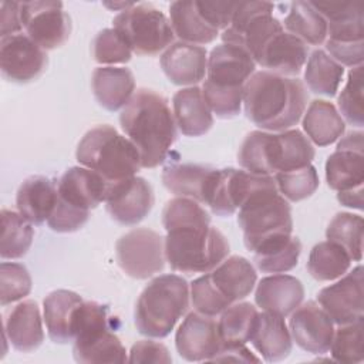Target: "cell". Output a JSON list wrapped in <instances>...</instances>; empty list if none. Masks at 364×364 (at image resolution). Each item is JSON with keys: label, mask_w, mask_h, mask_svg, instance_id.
I'll use <instances>...</instances> for the list:
<instances>
[{"label": "cell", "mask_w": 364, "mask_h": 364, "mask_svg": "<svg viewBox=\"0 0 364 364\" xmlns=\"http://www.w3.org/2000/svg\"><path fill=\"white\" fill-rule=\"evenodd\" d=\"M82 297L75 291L58 289L43 300V318L51 341L65 344L74 340V323Z\"/></svg>", "instance_id": "obj_22"}, {"label": "cell", "mask_w": 364, "mask_h": 364, "mask_svg": "<svg viewBox=\"0 0 364 364\" xmlns=\"http://www.w3.org/2000/svg\"><path fill=\"white\" fill-rule=\"evenodd\" d=\"M280 142V169L279 172L307 166L314 159L316 151L310 139L299 129L277 132Z\"/></svg>", "instance_id": "obj_41"}, {"label": "cell", "mask_w": 364, "mask_h": 364, "mask_svg": "<svg viewBox=\"0 0 364 364\" xmlns=\"http://www.w3.org/2000/svg\"><path fill=\"white\" fill-rule=\"evenodd\" d=\"M198 10L202 17L216 30H225L229 27L237 1H196Z\"/></svg>", "instance_id": "obj_50"}, {"label": "cell", "mask_w": 364, "mask_h": 364, "mask_svg": "<svg viewBox=\"0 0 364 364\" xmlns=\"http://www.w3.org/2000/svg\"><path fill=\"white\" fill-rule=\"evenodd\" d=\"M301 253V243L297 236H287L284 239L269 243L260 250L255 252V263L259 270L264 273H286L297 266Z\"/></svg>", "instance_id": "obj_38"}, {"label": "cell", "mask_w": 364, "mask_h": 364, "mask_svg": "<svg viewBox=\"0 0 364 364\" xmlns=\"http://www.w3.org/2000/svg\"><path fill=\"white\" fill-rule=\"evenodd\" d=\"M31 286V276L26 266L14 262L0 264V304L3 307L28 296Z\"/></svg>", "instance_id": "obj_46"}, {"label": "cell", "mask_w": 364, "mask_h": 364, "mask_svg": "<svg viewBox=\"0 0 364 364\" xmlns=\"http://www.w3.org/2000/svg\"><path fill=\"white\" fill-rule=\"evenodd\" d=\"M307 91L299 78L256 71L243 85L246 117L262 131L280 132L294 127L307 107Z\"/></svg>", "instance_id": "obj_2"}, {"label": "cell", "mask_w": 364, "mask_h": 364, "mask_svg": "<svg viewBox=\"0 0 364 364\" xmlns=\"http://www.w3.org/2000/svg\"><path fill=\"white\" fill-rule=\"evenodd\" d=\"M200 90L209 109L218 118L229 119L240 112L243 101V87L218 85L209 80H205Z\"/></svg>", "instance_id": "obj_44"}, {"label": "cell", "mask_w": 364, "mask_h": 364, "mask_svg": "<svg viewBox=\"0 0 364 364\" xmlns=\"http://www.w3.org/2000/svg\"><path fill=\"white\" fill-rule=\"evenodd\" d=\"M75 158L80 165L95 171L109 183L135 176L142 168L135 145L108 124L85 132L78 142Z\"/></svg>", "instance_id": "obj_5"}, {"label": "cell", "mask_w": 364, "mask_h": 364, "mask_svg": "<svg viewBox=\"0 0 364 364\" xmlns=\"http://www.w3.org/2000/svg\"><path fill=\"white\" fill-rule=\"evenodd\" d=\"M343 74V65L323 50H314L306 61L304 81L314 94L334 97L341 84Z\"/></svg>", "instance_id": "obj_35"}, {"label": "cell", "mask_w": 364, "mask_h": 364, "mask_svg": "<svg viewBox=\"0 0 364 364\" xmlns=\"http://www.w3.org/2000/svg\"><path fill=\"white\" fill-rule=\"evenodd\" d=\"M229 242L210 223H195L166 232L165 259L172 270L193 274L208 273L229 255Z\"/></svg>", "instance_id": "obj_4"}, {"label": "cell", "mask_w": 364, "mask_h": 364, "mask_svg": "<svg viewBox=\"0 0 364 364\" xmlns=\"http://www.w3.org/2000/svg\"><path fill=\"white\" fill-rule=\"evenodd\" d=\"M20 11L27 36L43 50L58 48L70 38L71 18L61 1H23Z\"/></svg>", "instance_id": "obj_10"}, {"label": "cell", "mask_w": 364, "mask_h": 364, "mask_svg": "<svg viewBox=\"0 0 364 364\" xmlns=\"http://www.w3.org/2000/svg\"><path fill=\"white\" fill-rule=\"evenodd\" d=\"M43 320L38 304L34 300H23L4 314L3 334L17 351L31 353L44 341Z\"/></svg>", "instance_id": "obj_20"}, {"label": "cell", "mask_w": 364, "mask_h": 364, "mask_svg": "<svg viewBox=\"0 0 364 364\" xmlns=\"http://www.w3.org/2000/svg\"><path fill=\"white\" fill-rule=\"evenodd\" d=\"M274 182L279 193L291 202L310 198L320 183L317 171L311 164L299 169L276 172Z\"/></svg>", "instance_id": "obj_42"}, {"label": "cell", "mask_w": 364, "mask_h": 364, "mask_svg": "<svg viewBox=\"0 0 364 364\" xmlns=\"http://www.w3.org/2000/svg\"><path fill=\"white\" fill-rule=\"evenodd\" d=\"M326 179L330 189L337 192L363 186L364 155L361 152L336 149L327 158Z\"/></svg>", "instance_id": "obj_33"}, {"label": "cell", "mask_w": 364, "mask_h": 364, "mask_svg": "<svg viewBox=\"0 0 364 364\" xmlns=\"http://www.w3.org/2000/svg\"><path fill=\"white\" fill-rule=\"evenodd\" d=\"M131 48L115 28L101 30L92 41V57L98 64H125L131 60Z\"/></svg>", "instance_id": "obj_47"}, {"label": "cell", "mask_w": 364, "mask_h": 364, "mask_svg": "<svg viewBox=\"0 0 364 364\" xmlns=\"http://www.w3.org/2000/svg\"><path fill=\"white\" fill-rule=\"evenodd\" d=\"M307 55L309 47L282 28L269 37L253 60L256 64L267 68L266 71L291 77L300 74L301 68L306 65Z\"/></svg>", "instance_id": "obj_16"}, {"label": "cell", "mask_w": 364, "mask_h": 364, "mask_svg": "<svg viewBox=\"0 0 364 364\" xmlns=\"http://www.w3.org/2000/svg\"><path fill=\"white\" fill-rule=\"evenodd\" d=\"M191 299L195 311L210 317L220 314L230 306V303L215 287L208 273L191 283Z\"/></svg>", "instance_id": "obj_48"}, {"label": "cell", "mask_w": 364, "mask_h": 364, "mask_svg": "<svg viewBox=\"0 0 364 364\" xmlns=\"http://www.w3.org/2000/svg\"><path fill=\"white\" fill-rule=\"evenodd\" d=\"M289 330L293 341L304 351L324 354L328 351L334 323L318 303L310 300L290 313Z\"/></svg>", "instance_id": "obj_15"}, {"label": "cell", "mask_w": 364, "mask_h": 364, "mask_svg": "<svg viewBox=\"0 0 364 364\" xmlns=\"http://www.w3.org/2000/svg\"><path fill=\"white\" fill-rule=\"evenodd\" d=\"M324 44L328 55L334 61H337L340 65H348L351 68L357 65H363L364 41L341 43V41L326 40Z\"/></svg>", "instance_id": "obj_51"}, {"label": "cell", "mask_w": 364, "mask_h": 364, "mask_svg": "<svg viewBox=\"0 0 364 364\" xmlns=\"http://www.w3.org/2000/svg\"><path fill=\"white\" fill-rule=\"evenodd\" d=\"M121 270L138 280L162 272L165 266V237L148 228H136L122 235L115 245Z\"/></svg>", "instance_id": "obj_9"}, {"label": "cell", "mask_w": 364, "mask_h": 364, "mask_svg": "<svg viewBox=\"0 0 364 364\" xmlns=\"http://www.w3.org/2000/svg\"><path fill=\"white\" fill-rule=\"evenodd\" d=\"M119 124L138 149L142 168H156L165 162L176 141V122L162 94L138 88L122 108Z\"/></svg>", "instance_id": "obj_1"}, {"label": "cell", "mask_w": 364, "mask_h": 364, "mask_svg": "<svg viewBox=\"0 0 364 364\" xmlns=\"http://www.w3.org/2000/svg\"><path fill=\"white\" fill-rule=\"evenodd\" d=\"M351 259L348 253L337 243L324 240L311 249L307 260L310 276L318 282H331L340 279L348 272Z\"/></svg>", "instance_id": "obj_34"}, {"label": "cell", "mask_w": 364, "mask_h": 364, "mask_svg": "<svg viewBox=\"0 0 364 364\" xmlns=\"http://www.w3.org/2000/svg\"><path fill=\"white\" fill-rule=\"evenodd\" d=\"M222 343L218 321L198 311L189 313L175 334L176 351L186 361H212Z\"/></svg>", "instance_id": "obj_14"}, {"label": "cell", "mask_w": 364, "mask_h": 364, "mask_svg": "<svg viewBox=\"0 0 364 364\" xmlns=\"http://www.w3.org/2000/svg\"><path fill=\"white\" fill-rule=\"evenodd\" d=\"M338 114L350 125L361 128L364 125L363 108V65L353 67L348 71L347 82L337 98Z\"/></svg>", "instance_id": "obj_43"}, {"label": "cell", "mask_w": 364, "mask_h": 364, "mask_svg": "<svg viewBox=\"0 0 364 364\" xmlns=\"http://www.w3.org/2000/svg\"><path fill=\"white\" fill-rule=\"evenodd\" d=\"M189 306V284L178 274H161L141 291L134 313L136 330L152 338L166 337Z\"/></svg>", "instance_id": "obj_3"}, {"label": "cell", "mask_w": 364, "mask_h": 364, "mask_svg": "<svg viewBox=\"0 0 364 364\" xmlns=\"http://www.w3.org/2000/svg\"><path fill=\"white\" fill-rule=\"evenodd\" d=\"M257 317V309L247 301H236L226 307L218 320L222 341L239 344H246L250 341Z\"/></svg>", "instance_id": "obj_37"}, {"label": "cell", "mask_w": 364, "mask_h": 364, "mask_svg": "<svg viewBox=\"0 0 364 364\" xmlns=\"http://www.w3.org/2000/svg\"><path fill=\"white\" fill-rule=\"evenodd\" d=\"M1 240L0 256L3 259L23 257L34 237L33 223L16 210L1 209Z\"/></svg>", "instance_id": "obj_36"}, {"label": "cell", "mask_w": 364, "mask_h": 364, "mask_svg": "<svg viewBox=\"0 0 364 364\" xmlns=\"http://www.w3.org/2000/svg\"><path fill=\"white\" fill-rule=\"evenodd\" d=\"M215 171L199 164H171L162 171V183L176 196L206 205Z\"/></svg>", "instance_id": "obj_26"}, {"label": "cell", "mask_w": 364, "mask_h": 364, "mask_svg": "<svg viewBox=\"0 0 364 364\" xmlns=\"http://www.w3.org/2000/svg\"><path fill=\"white\" fill-rule=\"evenodd\" d=\"M237 223L246 249L253 253L293 232L290 205L276 185L255 192L239 208Z\"/></svg>", "instance_id": "obj_6"}, {"label": "cell", "mask_w": 364, "mask_h": 364, "mask_svg": "<svg viewBox=\"0 0 364 364\" xmlns=\"http://www.w3.org/2000/svg\"><path fill=\"white\" fill-rule=\"evenodd\" d=\"M250 341L260 357L267 363L287 358L293 346V338L284 317L270 311L259 313Z\"/></svg>", "instance_id": "obj_27"}, {"label": "cell", "mask_w": 364, "mask_h": 364, "mask_svg": "<svg viewBox=\"0 0 364 364\" xmlns=\"http://www.w3.org/2000/svg\"><path fill=\"white\" fill-rule=\"evenodd\" d=\"M283 28L306 46H320L327 38V23L310 1H293L284 17Z\"/></svg>", "instance_id": "obj_32"}, {"label": "cell", "mask_w": 364, "mask_h": 364, "mask_svg": "<svg viewBox=\"0 0 364 364\" xmlns=\"http://www.w3.org/2000/svg\"><path fill=\"white\" fill-rule=\"evenodd\" d=\"M363 266H355L336 283L321 289L317 303L328 314L334 324H346L363 317L364 289Z\"/></svg>", "instance_id": "obj_13"}, {"label": "cell", "mask_w": 364, "mask_h": 364, "mask_svg": "<svg viewBox=\"0 0 364 364\" xmlns=\"http://www.w3.org/2000/svg\"><path fill=\"white\" fill-rule=\"evenodd\" d=\"M161 67L172 84L193 87L206 75L208 53L200 46L176 41L162 53Z\"/></svg>", "instance_id": "obj_18"}, {"label": "cell", "mask_w": 364, "mask_h": 364, "mask_svg": "<svg viewBox=\"0 0 364 364\" xmlns=\"http://www.w3.org/2000/svg\"><path fill=\"white\" fill-rule=\"evenodd\" d=\"M91 85L98 104L112 112L124 108L135 92V78L127 67L102 65L95 68Z\"/></svg>", "instance_id": "obj_24"}, {"label": "cell", "mask_w": 364, "mask_h": 364, "mask_svg": "<svg viewBox=\"0 0 364 364\" xmlns=\"http://www.w3.org/2000/svg\"><path fill=\"white\" fill-rule=\"evenodd\" d=\"M363 136L364 134L361 131H351L341 136V139L337 144V149L344 151H354L363 154Z\"/></svg>", "instance_id": "obj_56"}, {"label": "cell", "mask_w": 364, "mask_h": 364, "mask_svg": "<svg viewBox=\"0 0 364 364\" xmlns=\"http://www.w3.org/2000/svg\"><path fill=\"white\" fill-rule=\"evenodd\" d=\"M109 189L100 173L85 166H71L57 182L58 196L77 208L90 210L105 202Z\"/></svg>", "instance_id": "obj_17"}, {"label": "cell", "mask_w": 364, "mask_h": 364, "mask_svg": "<svg viewBox=\"0 0 364 364\" xmlns=\"http://www.w3.org/2000/svg\"><path fill=\"white\" fill-rule=\"evenodd\" d=\"M172 107L176 127L186 136H202L213 125V114L199 87L193 85L176 91Z\"/></svg>", "instance_id": "obj_28"}, {"label": "cell", "mask_w": 364, "mask_h": 364, "mask_svg": "<svg viewBox=\"0 0 364 364\" xmlns=\"http://www.w3.org/2000/svg\"><path fill=\"white\" fill-rule=\"evenodd\" d=\"M303 129L310 142L327 146L343 136L346 122L331 102L314 100L303 114Z\"/></svg>", "instance_id": "obj_30"}, {"label": "cell", "mask_w": 364, "mask_h": 364, "mask_svg": "<svg viewBox=\"0 0 364 364\" xmlns=\"http://www.w3.org/2000/svg\"><path fill=\"white\" fill-rule=\"evenodd\" d=\"M304 299V287L299 279L284 273L263 277L255 291V301L263 311L289 316Z\"/></svg>", "instance_id": "obj_21"}, {"label": "cell", "mask_w": 364, "mask_h": 364, "mask_svg": "<svg viewBox=\"0 0 364 364\" xmlns=\"http://www.w3.org/2000/svg\"><path fill=\"white\" fill-rule=\"evenodd\" d=\"M47 61L46 50L27 34L3 37L0 41V68L7 81L30 82L44 73Z\"/></svg>", "instance_id": "obj_11"}, {"label": "cell", "mask_w": 364, "mask_h": 364, "mask_svg": "<svg viewBox=\"0 0 364 364\" xmlns=\"http://www.w3.org/2000/svg\"><path fill=\"white\" fill-rule=\"evenodd\" d=\"M88 216H90V210L70 205L68 202L63 200L58 196L55 208L50 215L47 223L50 229L54 232L70 233L82 228L88 220Z\"/></svg>", "instance_id": "obj_49"}, {"label": "cell", "mask_w": 364, "mask_h": 364, "mask_svg": "<svg viewBox=\"0 0 364 364\" xmlns=\"http://www.w3.org/2000/svg\"><path fill=\"white\" fill-rule=\"evenodd\" d=\"M208 274L219 293L230 304L247 297L257 280L253 264L242 256L226 257Z\"/></svg>", "instance_id": "obj_29"}, {"label": "cell", "mask_w": 364, "mask_h": 364, "mask_svg": "<svg viewBox=\"0 0 364 364\" xmlns=\"http://www.w3.org/2000/svg\"><path fill=\"white\" fill-rule=\"evenodd\" d=\"M337 199L341 205L353 209H363L364 205V198H363V186L350 189V191H343L337 193Z\"/></svg>", "instance_id": "obj_55"}, {"label": "cell", "mask_w": 364, "mask_h": 364, "mask_svg": "<svg viewBox=\"0 0 364 364\" xmlns=\"http://www.w3.org/2000/svg\"><path fill=\"white\" fill-rule=\"evenodd\" d=\"M58 199L57 183L43 175H33L24 179L16 195V208L33 225H43L48 220Z\"/></svg>", "instance_id": "obj_23"}, {"label": "cell", "mask_w": 364, "mask_h": 364, "mask_svg": "<svg viewBox=\"0 0 364 364\" xmlns=\"http://www.w3.org/2000/svg\"><path fill=\"white\" fill-rule=\"evenodd\" d=\"M327 240L340 245L351 260L363 259V218L350 212L337 213L326 229Z\"/></svg>", "instance_id": "obj_39"}, {"label": "cell", "mask_w": 364, "mask_h": 364, "mask_svg": "<svg viewBox=\"0 0 364 364\" xmlns=\"http://www.w3.org/2000/svg\"><path fill=\"white\" fill-rule=\"evenodd\" d=\"M73 355L77 363H125L127 350L109 330L108 307L82 301L74 323Z\"/></svg>", "instance_id": "obj_7"}, {"label": "cell", "mask_w": 364, "mask_h": 364, "mask_svg": "<svg viewBox=\"0 0 364 364\" xmlns=\"http://www.w3.org/2000/svg\"><path fill=\"white\" fill-rule=\"evenodd\" d=\"M195 223H210V216L202 203L183 196H176L166 202L162 210V225L166 232Z\"/></svg>", "instance_id": "obj_45"}, {"label": "cell", "mask_w": 364, "mask_h": 364, "mask_svg": "<svg viewBox=\"0 0 364 364\" xmlns=\"http://www.w3.org/2000/svg\"><path fill=\"white\" fill-rule=\"evenodd\" d=\"M112 24L131 51L138 55H156L165 51L175 36L168 17L148 3H134L121 10Z\"/></svg>", "instance_id": "obj_8"}, {"label": "cell", "mask_w": 364, "mask_h": 364, "mask_svg": "<svg viewBox=\"0 0 364 364\" xmlns=\"http://www.w3.org/2000/svg\"><path fill=\"white\" fill-rule=\"evenodd\" d=\"M327 23L331 41H363V6L357 1H310Z\"/></svg>", "instance_id": "obj_25"}, {"label": "cell", "mask_w": 364, "mask_h": 364, "mask_svg": "<svg viewBox=\"0 0 364 364\" xmlns=\"http://www.w3.org/2000/svg\"><path fill=\"white\" fill-rule=\"evenodd\" d=\"M173 34L183 43L205 46L216 40L219 30L212 27L199 13L196 1H173L169 6Z\"/></svg>", "instance_id": "obj_31"}, {"label": "cell", "mask_w": 364, "mask_h": 364, "mask_svg": "<svg viewBox=\"0 0 364 364\" xmlns=\"http://www.w3.org/2000/svg\"><path fill=\"white\" fill-rule=\"evenodd\" d=\"M129 363H172L169 350L162 344L152 340L136 341L129 351Z\"/></svg>", "instance_id": "obj_52"}, {"label": "cell", "mask_w": 364, "mask_h": 364, "mask_svg": "<svg viewBox=\"0 0 364 364\" xmlns=\"http://www.w3.org/2000/svg\"><path fill=\"white\" fill-rule=\"evenodd\" d=\"M212 361H240V363H257L259 357L253 355L246 344L239 343H222L220 350L212 358Z\"/></svg>", "instance_id": "obj_54"}, {"label": "cell", "mask_w": 364, "mask_h": 364, "mask_svg": "<svg viewBox=\"0 0 364 364\" xmlns=\"http://www.w3.org/2000/svg\"><path fill=\"white\" fill-rule=\"evenodd\" d=\"M154 191L149 182L141 176L109 183L105 199L108 215L121 225H136L144 220L154 206Z\"/></svg>", "instance_id": "obj_12"}, {"label": "cell", "mask_w": 364, "mask_h": 364, "mask_svg": "<svg viewBox=\"0 0 364 364\" xmlns=\"http://www.w3.org/2000/svg\"><path fill=\"white\" fill-rule=\"evenodd\" d=\"M256 63L242 47L219 44L208 57L206 80L226 87H243L255 73Z\"/></svg>", "instance_id": "obj_19"}, {"label": "cell", "mask_w": 364, "mask_h": 364, "mask_svg": "<svg viewBox=\"0 0 364 364\" xmlns=\"http://www.w3.org/2000/svg\"><path fill=\"white\" fill-rule=\"evenodd\" d=\"M363 330H364L363 317L346 324H338V328L337 330L334 328L333 340L328 348L334 361L350 363V364L363 361L364 358Z\"/></svg>", "instance_id": "obj_40"}, {"label": "cell", "mask_w": 364, "mask_h": 364, "mask_svg": "<svg viewBox=\"0 0 364 364\" xmlns=\"http://www.w3.org/2000/svg\"><path fill=\"white\" fill-rule=\"evenodd\" d=\"M21 11L18 1H3L0 6V33L1 38L20 34L23 30Z\"/></svg>", "instance_id": "obj_53"}]
</instances>
